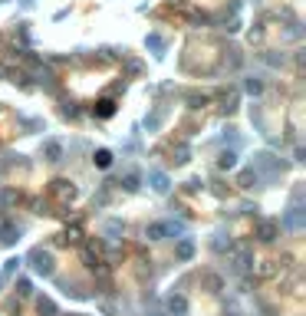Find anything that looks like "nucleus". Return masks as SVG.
Here are the masks:
<instances>
[{"instance_id": "f257e3e1", "label": "nucleus", "mask_w": 306, "mask_h": 316, "mask_svg": "<svg viewBox=\"0 0 306 316\" xmlns=\"http://www.w3.org/2000/svg\"><path fill=\"white\" fill-rule=\"evenodd\" d=\"M30 267L40 273V277H53V270H56V264H53V254L43 247H33L30 250Z\"/></svg>"}, {"instance_id": "f03ea898", "label": "nucleus", "mask_w": 306, "mask_h": 316, "mask_svg": "<svg viewBox=\"0 0 306 316\" xmlns=\"http://www.w3.org/2000/svg\"><path fill=\"white\" fill-rule=\"evenodd\" d=\"M277 234H280V224H277V221H260V224H257V237H260L263 244H273Z\"/></svg>"}, {"instance_id": "7ed1b4c3", "label": "nucleus", "mask_w": 306, "mask_h": 316, "mask_svg": "<svg viewBox=\"0 0 306 316\" xmlns=\"http://www.w3.org/2000/svg\"><path fill=\"white\" fill-rule=\"evenodd\" d=\"M148 185L155 188L158 194H165L171 188V181H168V175H165V171H148Z\"/></svg>"}, {"instance_id": "20e7f679", "label": "nucleus", "mask_w": 306, "mask_h": 316, "mask_svg": "<svg viewBox=\"0 0 306 316\" xmlns=\"http://www.w3.org/2000/svg\"><path fill=\"white\" fill-rule=\"evenodd\" d=\"M283 224H287L290 231H300V227H303V208L293 205V208L287 211V217H283Z\"/></svg>"}, {"instance_id": "39448f33", "label": "nucleus", "mask_w": 306, "mask_h": 316, "mask_svg": "<svg viewBox=\"0 0 306 316\" xmlns=\"http://www.w3.org/2000/svg\"><path fill=\"white\" fill-rule=\"evenodd\" d=\"M50 194H59V198H66V201H73L76 198V188L73 185H69V181H53V185H50Z\"/></svg>"}, {"instance_id": "423d86ee", "label": "nucleus", "mask_w": 306, "mask_h": 316, "mask_svg": "<svg viewBox=\"0 0 306 316\" xmlns=\"http://www.w3.org/2000/svg\"><path fill=\"white\" fill-rule=\"evenodd\" d=\"M168 313L171 316H185L188 313V300L181 297V293H171L168 297Z\"/></svg>"}, {"instance_id": "0eeeda50", "label": "nucleus", "mask_w": 306, "mask_h": 316, "mask_svg": "<svg viewBox=\"0 0 306 316\" xmlns=\"http://www.w3.org/2000/svg\"><path fill=\"white\" fill-rule=\"evenodd\" d=\"M254 165H257V168H263L267 175H277V171L283 168V165H280V161H277L273 155H257V161H254Z\"/></svg>"}, {"instance_id": "6e6552de", "label": "nucleus", "mask_w": 306, "mask_h": 316, "mask_svg": "<svg viewBox=\"0 0 306 316\" xmlns=\"http://www.w3.org/2000/svg\"><path fill=\"white\" fill-rule=\"evenodd\" d=\"M231 261H234V270H247V267L254 264V257H250V250H247V247H237Z\"/></svg>"}, {"instance_id": "1a4fd4ad", "label": "nucleus", "mask_w": 306, "mask_h": 316, "mask_svg": "<svg viewBox=\"0 0 306 316\" xmlns=\"http://www.w3.org/2000/svg\"><path fill=\"white\" fill-rule=\"evenodd\" d=\"M145 237H148V241H162V237H168V221H155V224H148Z\"/></svg>"}, {"instance_id": "9d476101", "label": "nucleus", "mask_w": 306, "mask_h": 316, "mask_svg": "<svg viewBox=\"0 0 306 316\" xmlns=\"http://www.w3.org/2000/svg\"><path fill=\"white\" fill-rule=\"evenodd\" d=\"M37 313H40V316H59L56 303H53L50 297H40V300H37Z\"/></svg>"}, {"instance_id": "9b49d317", "label": "nucleus", "mask_w": 306, "mask_h": 316, "mask_svg": "<svg viewBox=\"0 0 306 316\" xmlns=\"http://www.w3.org/2000/svg\"><path fill=\"white\" fill-rule=\"evenodd\" d=\"M20 241V227H13L10 221H7V227L0 231V244H7V247H10V244H17Z\"/></svg>"}, {"instance_id": "f8f14e48", "label": "nucleus", "mask_w": 306, "mask_h": 316, "mask_svg": "<svg viewBox=\"0 0 306 316\" xmlns=\"http://www.w3.org/2000/svg\"><path fill=\"white\" fill-rule=\"evenodd\" d=\"M175 257H178V261H191V257H194V241H188V237H185V241L175 247Z\"/></svg>"}, {"instance_id": "ddd939ff", "label": "nucleus", "mask_w": 306, "mask_h": 316, "mask_svg": "<svg viewBox=\"0 0 306 316\" xmlns=\"http://www.w3.org/2000/svg\"><path fill=\"white\" fill-rule=\"evenodd\" d=\"M43 155H46V161H59L63 158V145L59 142H46L43 145Z\"/></svg>"}, {"instance_id": "4468645a", "label": "nucleus", "mask_w": 306, "mask_h": 316, "mask_svg": "<svg viewBox=\"0 0 306 316\" xmlns=\"http://www.w3.org/2000/svg\"><path fill=\"white\" fill-rule=\"evenodd\" d=\"M93 161H96V168H109V165H112V152H109V149H99L93 155Z\"/></svg>"}, {"instance_id": "2eb2a0df", "label": "nucleus", "mask_w": 306, "mask_h": 316, "mask_svg": "<svg viewBox=\"0 0 306 316\" xmlns=\"http://www.w3.org/2000/svg\"><path fill=\"white\" fill-rule=\"evenodd\" d=\"M122 231H125V224H122V221H109V224H106V237H109V241H119Z\"/></svg>"}, {"instance_id": "dca6fc26", "label": "nucleus", "mask_w": 306, "mask_h": 316, "mask_svg": "<svg viewBox=\"0 0 306 316\" xmlns=\"http://www.w3.org/2000/svg\"><path fill=\"white\" fill-rule=\"evenodd\" d=\"M138 181H142V178H138L135 171H129V175H125V178H122V188H125V191H138V188H142V185H138Z\"/></svg>"}, {"instance_id": "f3484780", "label": "nucleus", "mask_w": 306, "mask_h": 316, "mask_svg": "<svg viewBox=\"0 0 306 316\" xmlns=\"http://www.w3.org/2000/svg\"><path fill=\"white\" fill-rule=\"evenodd\" d=\"M218 165H221V168H224V171H231V168H234V165H237V155H234V152H224V155H221V158H218Z\"/></svg>"}, {"instance_id": "a211bd4d", "label": "nucleus", "mask_w": 306, "mask_h": 316, "mask_svg": "<svg viewBox=\"0 0 306 316\" xmlns=\"http://www.w3.org/2000/svg\"><path fill=\"white\" fill-rule=\"evenodd\" d=\"M82 261H86L89 270H96V267H99V257L93 254V247H86V250H82Z\"/></svg>"}, {"instance_id": "6ab92c4d", "label": "nucleus", "mask_w": 306, "mask_h": 316, "mask_svg": "<svg viewBox=\"0 0 306 316\" xmlns=\"http://www.w3.org/2000/svg\"><path fill=\"white\" fill-rule=\"evenodd\" d=\"M96 112H99V116H102V119H109V116H112V112H115V102H109V99H102V102H99V109H96Z\"/></svg>"}, {"instance_id": "aec40b11", "label": "nucleus", "mask_w": 306, "mask_h": 316, "mask_svg": "<svg viewBox=\"0 0 306 316\" xmlns=\"http://www.w3.org/2000/svg\"><path fill=\"white\" fill-rule=\"evenodd\" d=\"M257 178H260V175H257V168H250V171H244V175H240V185H244V188H250V181H257Z\"/></svg>"}, {"instance_id": "412c9836", "label": "nucleus", "mask_w": 306, "mask_h": 316, "mask_svg": "<svg viewBox=\"0 0 306 316\" xmlns=\"http://www.w3.org/2000/svg\"><path fill=\"white\" fill-rule=\"evenodd\" d=\"M145 125H148V129H151V132H155V129H158V125H162V112H151V116H148V119H145Z\"/></svg>"}, {"instance_id": "4be33fe9", "label": "nucleus", "mask_w": 306, "mask_h": 316, "mask_svg": "<svg viewBox=\"0 0 306 316\" xmlns=\"http://www.w3.org/2000/svg\"><path fill=\"white\" fill-rule=\"evenodd\" d=\"M260 89H263L260 79H247V93H250V96H260Z\"/></svg>"}, {"instance_id": "5701e85b", "label": "nucleus", "mask_w": 306, "mask_h": 316, "mask_svg": "<svg viewBox=\"0 0 306 316\" xmlns=\"http://www.w3.org/2000/svg\"><path fill=\"white\" fill-rule=\"evenodd\" d=\"M17 293L20 297H30V280H17Z\"/></svg>"}, {"instance_id": "b1692460", "label": "nucleus", "mask_w": 306, "mask_h": 316, "mask_svg": "<svg viewBox=\"0 0 306 316\" xmlns=\"http://www.w3.org/2000/svg\"><path fill=\"white\" fill-rule=\"evenodd\" d=\"M204 283L211 286V290H221V277H214V273H207V277H204Z\"/></svg>"}, {"instance_id": "393cba45", "label": "nucleus", "mask_w": 306, "mask_h": 316, "mask_svg": "<svg viewBox=\"0 0 306 316\" xmlns=\"http://www.w3.org/2000/svg\"><path fill=\"white\" fill-rule=\"evenodd\" d=\"M10 201H17V194H13V191H0V205H10Z\"/></svg>"}, {"instance_id": "a878e982", "label": "nucleus", "mask_w": 306, "mask_h": 316, "mask_svg": "<svg viewBox=\"0 0 306 316\" xmlns=\"http://www.w3.org/2000/svg\"><path fill=\"white\" fill-rule=\"evenodd\" d=\"M17 264H20V261H7V267H4V277H10V273L17 270Z\"/></svg>"}]
</instances>
